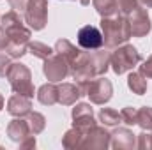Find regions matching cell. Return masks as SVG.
I'll list each match as a JSON object with an SVG mask.
<instances>
[{"label":"cell","mask_w":152,"mask_h":150,"mask_svg":"<svg viewBox=\"0 0 152 150\" xmlns=\"http://www.w3.org/2000/svg\"><path fill=\"white\" fill-rule=\"evenodd\" d=\"M101 34H103V42L108 50H113L117 46L127 42L131 37L127 18L122 14L101 18Z\"/></svg>","instance_id":"cell-1"},{"label":"cell","mask_w":152,"mask_h":150,"mask_svg":"<svg viewBox=\"0 0 152 150\" xmlns=\"http://www.w3.org/2000/svg\"><path fill=\"white\" fill-rule=\"evenodd\" d=\"M140 64H142L140 51L133 44H127V42L113 48V51L110 55V67L117 76H122L129 71H133Z\"/></svg>","instance_id":"cell-2"},{"label":"cell","mask_w":152,"mask_h":150,"mask_svg":"<svg viewBox=\"0 0 152 150\" xmlns=\"http://www.w3.org/2000/svg\"><path fill=\"white\" fill-rule=\"evenodd\" d=\"M0 27L9 36V42H12V44H28L30 42L32 30H30V27L25 25L21 12L12 9V11L2 14L0 16Z\"/></svg>","instance_id":"cell-3"},{"label":"cell","mask_w":152,"mask_h":150,"mask_svg":"<svg viewBox=\"0 0 152 150\" xmlns=\"http://www.w3.org/2000/svg\"><path fill=\"white\" fill-rule=\"evenodd\" d=\"M5 78L9 79V85H11L14 94H21V95L30 97V99L34 97L36 88H34V83H32V73L25 64L12 62L7 69Z\"/></svg>","instance_id":"cell-4"},{"label":"cell","mask_w":152,"mask_h":150,"mask_svg":"<svg viewBox=\"0 0 152 150\" xmlns=\"http://www.w3.org/2000/svg\"><path fill=\"white\" fill-rule=\"evenodd\" d=\"M23 14L30 30H42L48 23V0H28Z\"/></svg>","instance_id":"cell-5"},{"label":"cell","mask_w":152,"mask_h":150,"mask_svg":"<svg viewBox=\"0 0 152 150\" xmlns=\"http://www.w3.org/2000/svg\"><path fill=\"white\" fill-rule=\"evenodd\" d=\"M42 73L46 76V79H50V81H53V83H58V81L66 79L67 76L71 74V67H69V62H67L62 55H58V53L55 51L51 57H48V58L44 60Z\"/></svg>","instance_id":"cell-6"},{"label":"cell","mask_w":152,"mask_h":150,"mask_svg":"<svg viewBox=\"0 0 152 150\" xmlns=\"http://www.w3.org/2000/svg\"><path fill=\"white\" fill-rule=\"evenodd\" d=\"M71 76L76 83H85V81H92L94 78H97L92 58H90V51H80V55L76 57V60L71 64Z\"/></svg>","instance_id":"cell-7"},{"label":"cell","mask_w":152,"mask_h":150,"mask_svg":"<svg viewBox=\"0 0 152 150\" xmlns=\"http://www.w3.org/2000/svg\"><path fill=\"white\" fill-rule=\"evenodd\" d=\"M87 95H88L92 104H106L113 97V85L108 78L97 76L88 83Z\"/></svg>","instance_id":"cell-8"},{"label":"cell","mask_w":152,"mask_h":150,"mask_svg":"<svg viewBox=\"0 0 152 150\" xmlns=\"http://www.w3.org/2000/svg\"><path fill=\"white\" fill-rule=\"evenodd\" d=\"M127 23L131 28V37H145L149 36L152 30V23H151V16L147 12V9L143 5L136 7L133 12H129L127 16Z\"/></svg>","instance_id":"cell-9"},{"label":"cell","mask_w":152,"mask_h":150,"mask_svg":"<svg viewBox=\"0 0 152 150\" xmlns=\"http://www.w3.org/2000/svg\"><path fill=\"white\" fill-rule=\"evenodd\" d=\"M71 117H73V127H76L80 133H83V136L94 125H97V120L94 117V110L88 103H76L73 111H71Z\"/></svg>","instance_id":"cell-10"},{"label":"cell","mask_w":152,"mask_h":150,"mask_svg":"<svg viewBox=\"0 0 152 150\" xmlns=\"http://www.w3.org/2000/svg\"><path fill=\"white\" fill-rule=\"evenodd\" d=\"M110 141H112V133H108L106 125H94L83 136L81 147L90 150H106L110 149Z\"/></svg>","instance_id":"cell-11"},{"label":"cell","mask_w":152,"mask_h":150,"mask_svg":"<svg viewBox=\"0 0 152 150\" xmlns=\"http://www.w3.org/2000/svg\"><path fill=\"white\" fill-rule=\"evenodd\" d=\"M78 44L81 50H87V51H92V50H97V48H103L104 42H103V34H101V28L94 27V25H85L78 30Z\"/></svg>","instance_id":"cell-12"},{"label":"cell","mask_w":152,"mask_h":150,"mask_svg":"<svg viewBox=\"0 0 152 150\" xmlns=\"http://www.w3.org/2000/svg\"><path fill=\"white\" fill-rule=\"evenodd\" d=\"M110 147L117 150H133L136 149V134L129 127H118L112 133Z\"/></svg>","instance_id":"cell-13"},{"label":"cell","mask_w":152,"mask_h":150,"mask_svg":"<svg viewBox=\"0 0 152 150\" xmlns=\"http://www.w3.org/2000/svg\"><path fill=\"white\" fill-rule=\"evenodd\" d=\"M7 136L11 141L14 143H20L23 141L27 136H30V127H28V122L25 120V117H14L9 124H7V129H5Z\"/></svg>","instance_id":"cell-14"},{"label":"cell","mask_w":152,"mask_h":150,"mask_svg":"<svg viewBox=\"0 0 152 150\" xmlns=\"http://www.w3.org/2000/svg\"><path fill=\"white\" fill-rule=\"evenodd\" d=\"M32 111V99L21 94H14L7 101V113L12 117H27Z\"/></svg>","instance_id":"cell-15"},{"label":"cell","mask_w":152,"mask_h":150,"mask_svg":"<svg viewBox=\"0 0 152 150\" xmlns=\"http://www.w3.org/2000/svg\"><path fill=\"white\" fill-rule=\"evenodd\" d=\"M80 97H83V92L78 87V83H60L58 85V104L73 106L78 103Z\"/></svg>","instance_id":"cell-16"},{"label":"cell","mask_w":152,"mask_h":150,"mask_svg":"<svg viewBox=\"0 0 152 150\" xmlns=\"http://www.w3.org/2000/svg\"><path fill=\"white\" fill-rule=\"evenodd\" d=\"M37 101L44 106H53L58 103V85H55L53 81L41 85L37 90Z\"/></svg>","instance_id":"cell-17"},{"label":"cell","mask_w":152,"mask_h":150,"mask_svg":"<svg viewBox=\"0 0 152 150\" xmlns=\"http://www.w3.org/2000/svg\"><path fill=\"white\" fill-rule=\"evenodd\" d=\"M110 55L112 53L108 50H103V48L90 51V58H92V64H94V69H96L97 76H104L106 71L110 69Z\"/></svg>","instance_id":"cell-18"},{"label":"cell","mask_w":152,"mask_h":150,"mask_svg":"<svg viewBox=\"0 0 152 150\" xmlns=\"http://www.w3.org/2000/svg\"><path fill=\"white\" fill-rule=\"evenodd\" d=\"M58 55H62L67 62H69V67H71V64L76 60V57L80 55V48H76L75 44L69 41V39H58L57 42H55V48H53Z\"/></svg>","instance_id":"cell-19"},{"label":"cell","mask_w":152,"mask_h":150,"mask_svg":"<svg viewBox=\"0 0 152 150\" xmlns=\"http://www.w3.org/2000/svg\"><path fill=\"white\" fill-rule=\"evenodd\" d=\"M92 7L101 18H108L120 14L118 12V0H92Z\"/></svg>","instance_id":"cell-20"},{"label":"cell","mask_w":152,"mask_h":150,"mask_svg":"<svg viewBox=\"0 0 152 150\" xmlns=\"http://www.w3.org/2000/svg\"><path fill=\"white\" fill-rule=\"evenodd\" d=\"M127 87H129V90L133 94L143 95L147 92V88H149V83H147V78L138 71V73H129V76H127Z\"/></svg>","instance_id":"cell-21"},{"label":"cell","mask_w":152,"mask_h":150,"mask_svg":"<svg viewBox=\"0 0 152 150\" xmlns=\"http://www.w3.org/2000/svg\"><path fill=\"white\" fill-rule=\"evenodd\" d=\"M99 122L106 127H117L118 124H122V117L120 111H117L113 108H101V111L97 115Z\"/></svg>","instance_id":"cell-22"},{"label":"cell","mask_w":152,"mask_h":150,"mask_svg":"<svg viewBox=\"0 0 152 150\" xmlns=\"http://www.w3.org/2000/svg\"><path fill=\"white\" fill-rule=\"evenodd\" d=\"M27 50H28V53H30L32 57L41 58V60H46L48 57H51V55L55 53L53 48H50L48 44H44V42H41V41H30Z\"/></svg>","instance_id":"cell-23"},{"label":"cell","mask_w":152,"mask_h":150,"mask_svg":"<svg viewBox=\"0 0 152 150\" xmlns=\"http://www.w3.org/2000/svg\"><path fill=\"white\" fill-rule=\"evenodd\" d=\"M25 120L28 122V127H30V133L32 134H41L44 129H46V117L42 115V113L39 111H30L27 117H25Z\"/></svg>","instance_id":"cell-24"},{"label":"cell","mask_w":152,"mask_h":150,"mask_svg":"<svg viewBox=\"0 0 152 150\" xmlns=\"http://www.w3.org/2000/svg\"><path fill=\"white\" fill-rule=\"evenodd\" d=\"M81 141H83V133H80L76 127H71L62 136V147L64 149H78V147H81Z\"/></svg>","instance_id":"cell-25"},{"label":"cell","mask_w":152,"mask_h":150,"mask_svg":"<svg viewBox=\"0 0 152 150\" xmlns=\"http://www.w3.org/2000/svg\"><path fill=\"white\" fill-rule=\"evenodd\" d=\"M136 125H140L143 131H152V108L151 106H142L138 110Z\"/></svg>","instance_id":"cell-26"},{"label":"cell","mask_w":152,"mask_h":150,"mask_svg":"<svg viewBox=\"0 0 152 150\" xmlns=\"http://www.w3.org/2000/svg\"><path fill=\"white\" fill-rule=\"evenodd\" d=\"M120 117H122V124H126V125H136V120H138V110L133 108V106H126V108H122Z\"/></svg>","instance_id":"cell-27"},{"label":"cell","mask_w":152,"mask_h":150,"mask_svg":"<svg viewBox=\"0 0 152 150\" xmlns=\"http://www.w3.org/2000/svg\"><path fill=\"white\" fill-rule=\"evenodd\" d=\"M136 149L152 150V131H142L136 134Z\"/></svg>","instance_id":"cell-28"},{"label":"cell","mask_w":152,"mask_h":150,"mask_svg":"<svg viewBox=\"0 0 152 150\" xmlns=\"http://www.w3.org/2000/svg\"><path fill=\"white\" fill-rule=\"evenodd\" d=\"M140 5H142L140 0H118V12L122 16H127L129 12H133Z\"/></svg>","instance_id":"cell-29"},{"label":"cell","mask_w":152,"mask_h":150,"mask_svg":"<svg viewBox=\"0 0 152 150\" xmlns=\"http://www.w3.org/2000/svg\"><path fill=\"white\" fill-rule=\"evenodd\" d=\"M11 64H12L11 57L7 53H0V78H4V76L7 74V69H9Z\"/></svg>","instance_id":"cell-30"},{"label":"cell","mask_w":152,"mask_h":150,"mask_svg":"<svg viewBox=\"0 0 152 150\" xmlns=\"http://www.w3.org/2000/svg\"><path fill=\"white\" fill-rule=\"evenodd\" d=\"M140 73L145 76L147 79H152V55L147 58V60L142 62V66H140Z\"/></svg>","instance_id":"cell-31"},{"label":"cell","mask_w":152,"mask_h":150,"mask_svg":"<svg viewBox=\"0 0 152 150\" xmlns=\"http://www.w3.org/2000/svg\"><path fill=\"white\" fill-rule=\"evenodd\" d=\"M7 2H9L11 9H14V11H18V12H23L28 0H7Z\"/></svg>","instance_id":"cell-32"},{"label":"cell","mask_w":152,"mask_h":150,"mask_svg":"<svg viewBox=\"0 0 152 150\" xmlns=\"http://www.w3.org/2000/svg\"><path fill=\"white\" fill-rule=\"evenodd\" d=\"M36 143H37V141H36V134H30V136H27L23 141H20L18 145H20L21 149H34Z\"/></svg>","instance_id":"cell-33"},{"label":"cell","mask_w":152,"mask_h":150,"mask_svg":"<svg viewBox=\"0 0 152 150\" xmlns=\"http://www.w3.org/2000/svg\"><path fill=\"white\" fill-rule=\"evenodd\" d=\"M7 44H9V36L5 34V30L0 27V51L2 50H5L7 48Z\"/></svg>","instance_id":"cell-34"},{"label":"cell","mask_w":152,"mask_h":150,"mask_svg":"<svg viewBox=\"0 0 152 150\" xmlns=\"http://www.w3.org/2000/svg\"><path fill=\"white\" fill-rule=\"evenodd\" d=\"M140 4L143 7H152V0H140Z\"/></svg>","instance_id":"cell-35"},{"label":"cell","mask_w":152,"mask_h":150,"mask_svg":"<svg viewBox=\"0 0 152 150\" xmlns=\"http://www.w3.org/2000/svg\"><path fill=\"white\" fill-rule=\"evenodd\" d=\"M2 110H4V95L0 94V111H2Z\"/></svg>","instance_id":"cell-36"},{"label":"cell","mask_w":152,"mask_h":150,"mask_svg":"<svg viewBox=\"0 0 152 150\" xmlns=\"http://www.w3.org/2000/svg\"><path fill=\"white\" fill-rule=\"evenodd\" d=\"M78 2H80L81 5H88V4H90V0H78Z\"/></svg>","instance_id":"cell-37"},{"label":"cell","mask_w":152,"mask_h":150,"mask_svg":"<svg viewBox=\"0 0 152 150\" xmlns=\"http://www.w3.org/2000/svg\"><path fill=\"white\" fill-rule=\"evenodd\" d=\"M73 2H76V0H73Z\"/></svg>","instance_id":"cell-38"}]
</instances>
